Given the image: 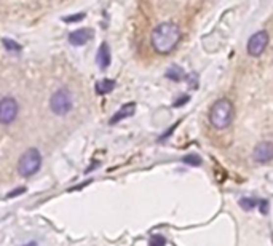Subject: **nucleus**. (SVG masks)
Returning a JSON list of instances; mask_svg holds the SVG:
<instances>
[{"label": "nucleus", "mask_w": 273, "mask_h": 246, "mask_svg": "<svg viewBox=\"0 0 273 246\" xmlns=\"http://www.w3.org/2000/svg\"><path fill=\"white\" fill-rule=\"evenodd\" d=\"M113 88H115V82L110 80V79L99 80L96 83V93L98 94H107V93H110Z\"/></svg>", "instance_id": "obj_11"}, {"label": "nucleus", "mask_w": 273, "mask_h": 246, "mask_svg": "<svg viewBox=\"0 0 273 246\" xmlns=\"http://www.w3.org/2000/svg\"><path fill=\"white\" fill-rule=\"evenodd\" d=\"M233 104L230 99H218L209 109V123L216 129H225L233 120Z\"/></svg>", "instance_id": "obj_2"}, {"label": "nucleus", "mask_w": 273, "mask_h": 246, "mask_svg": "<svg viewBox=\"0 0 273 246\" xmlns=\"http://www.w3.org/2000/svg\"><path fill=\"white\" fill-rule=\"evenodd\" d=\"M3 45H5V48H7L8 51H20L21 50V45L20 43H16L13 40H8V38H3Z\"/></svg>", "instance_id": "obj_15"}, {"label": "nucleus", "mask_w": 273, "mask_h": 246, "mask_svg": "<svg viewBox=\"0 0 273 246\" xmlns=\"http://www.w3.org/2000/svg\"><path fill=\"white\" fill-rule=\"evenodd\" d=\"M166 77L168 79H171L173 82H181L182 79H186V74H184V69L176 66V64H173L171 67H168L166 70Z\"/></svg>", "instance_id": "obj_12"}, {"label": "nucleus", "mask_w": 273, "mask_h": 246, "mask_svg": "<svg viewBox=\"0 0 273 246\" xmlns=\"http://www.w3.org/2000/svg\"><path fill=\"white\" fill-rule=\"evenodd\" d=\"M189 99H190L189 96H181V99H179V101H176V102H174V106H176V107H179V106H182V104H186V102H189Z\"/></svg>", "instance_id": "obj_20"}, {"label": "nucleus", "mask_w": 273, "mask_h": 246, "mask_svg": "<svg viewBox=\"0 0 273 246\" xmlns=\"http://www.w3.org/2000/svg\"><path fill=\"white\" fill-rule=\"evenodd\" d=\"M269 200H260L259 202V211L262 213V215H269Z\"/></svg>", "instance_id": "obj_17"}, {"label": "nucleus", "mask_w": 273, "mask_h": 246, "mask_svg": "<svg viewBox=\"0 0 273 246\" xmlns=\"http://www.w3.org/2000/svg\"><path fill=\"white\" fill-rule=\"evenodd\" d=\"M50 109L56 115H67L72 111V94L69 90L61 88L55 92L50 99Z\"/></svg>", "instance_id": "obj_4"}, {"label": "nucleus", "mask_w": 273, "mask_h": 246, "mask_svg": "<svg viewBox=\"0 0 273 246\" xmlns=\"http://www.w3.org/2000/svg\"><path fill=\"white\" fill-rule=\"evenodd\" d=\"M83 18H85L83 13H79V15H75V16H67V18H64V21H66V23H74V21H79V19H83Z\"/></svg>", "instance_id": "obj_18"}, {"label": "nucleus", "mask_w": 273, "mask_h": 246, "mask_svg": "<svg viewBox=\"0 0 273 246\" xmlns=\"http://www.w3.org/2000/svg\"><path fill=\"white\" fill-rule=\"evenodd\" d=\"M110 60H112V56H110V48H109V45H107L106 42L101 45L99 50H98V55H96V62H98V66L101 69H107L110 66Z\"/></svg>", "instance_id": "obj_9"}, {"label": "nucleus", "mask_w": 273, "mask_h": 246, "mask_svg": "<svg viewBox=\"0 0 273 246\" xmlns=\"http://www.w3.org/2000/svg\"><path fill=\"white\" fill-rule=\"evenodd\" d=\"M269 42H270V35L267 31H257L256 34H252L249 37V40H247L246 45V50H247V55L257 58L260 56L265 51V48L269 47Z\"/></svg>", "instance_id": "obj_5"}, {"label": "nucleus", "mask_w": 273, "mask_h": 246, "mask_svg": "<svg viewBox=\"0 0 273 246\" xmlns=\"http://www.w3.org/2000/svg\"><path fill=\"white\" fill-rule=\"evenodd\" d=\"M184 163H187V165H192V166H200L201 165V158L198 157V155H195V154H190V155H186V157L182 158Z\"/></svg>", "instance_id": "obj_13"}, {"label": "nucleus", "mask_w": 273, "mask_h": 246, "mask_svg": "<svg viewBox=\"0 0 273 246\" xmlns=\"http://www.w3.org/2000/svg\"><path fill=\"white\" fill-rule=\"evenodd\" d=\"M252 160L257 161V163H269L270 160H273V142H259L252 151Z\"/></svg>", "instance_id": "obj_7"}, {"label": "nucleus", "mask_w": 273, "mask_h": 246, "mask_svg": "<svg viewBox=\"0 0 273 246\" xmlns=\"http://www.w3.org/2000/svg\"><path fill=\"white\" fill-rule=\"evenodd\" d=\"M24 192H26V187H20V189H16V190H13V192L7 193V198H13V197H16V195H20V193H24Z\"/></svg>", "instance_id": "obj_19"}, {"label": "nucleus", "mask_w": 273, "mask_h": 246, "mask_svg": "<svg viewBox=\"0 0 273 246\" xmlns=\"http://www.w3.org/2000/svg\"><path fill=\"white\" fill-rule=\"evenodd\" d=\"M26 246H37V243H34V242H32V243H27Z\"/></svg>", "instance_id": "obj_21"}, {"label": "nucleus", "mask_w": 273, "mask_h": 246, "mask_svg": "<svg viewBox=\"0 0 273 246\" xmlns=\"http://www.w3.org/2000/svg\"><path fill=\"white\" fill-rule=\"evenodd\" d=\"M164 245H166V240L162 235H154L149 240V246H164Z\"/></svg>", "instance_id": "obj_16"}, {"label": "nucleus", "mask_w": 273, "mask_h": 246, "mask_svg": "<svg viewBox=\"0 0 273 246\" xmlns=\"http://www.w3.org/2000/svg\"><path fill=\"white\" fill-rule=\"evenodd\" d=\"M91 37H93L91 29H77L69 34V43L74 45V47H82V45H85Z\"/></svg>", "instance_id": "obj_8"}, {"label": "nucleus", "mask_w": 273, "mask_h": 246, "mask_svg": "<svg viewBox=\"0 0 273 246\" xmlns=\"http://www.w3.org/2000/svg\"><path fill=\"white\" fill-rule=\"evenodd\" d=\"M240 206H241V208H243L245 211H251L252 208H254V206H256V200H254V198H241L240 200Z\"/></svg>", "instance_id": "obj_14"}, {"label": "nucleus", "mask_w": 273, "mask_h": 246, "mask_svg": "<svg viewBox=\"0 0 273 246\" xmlns=\"http://www.w3.org/2000/svg\"><path fill=\"white\" fill-rule=\"evenodd\" d=\"M135 109H136L135 102H128V104L122 106V107H120V111L110 119L109 123H110V125H115V123H118V122H122V120H125V119L131 117V115L135 114Z\"/></svg>", "instance_id": "obj_10"}, {"label": "nucleus", "mask_w": 273, "mask_h": 246, "mask_svg": "<svg viewBox=\"0 0 273 246\" xmlns=\"http://www.w3.org/2000/svg\"><path fill=\"white\" fill-rule=\"evenodd\" d=\"M40 165H42L40 151L35 147H30L21 155L20 161H18V173H20L23 178H29L40 170Z\"/></svg>", "instance_id": "obj_3"}, {"label": "nucleus", "mask_w": 273, "mask_h": 246, "mask_svg": "<svg viewBox=\"0 0 273 246\" xmlns=\"http://www.w3.org/2000/svg\"><path fill=\"white\" fill-rule=\"evenodd\" d=\"M181 38H182V32L179 29V26L176 23L164 21V23H160L154 31H152L150 43H152V48H154L158 55H168L177 47Z\"/></svg>", "instance_id": "obj_1"}, {"label": "nucleus", "mask_w": 273, "mask_h": 246, "mask_svg": "<svg viewBox=\"0 0 273 246\" xmlns=\"http://www.w3.org/2000/svg\"><path fill=\"white\" fill-rule=\"evenodd\" d=\"M20 112V106L15 98H2L0 99V123L2 125H10L11 122H15Z\"/></svg>", "instance_id": "obj_6"}]
</instances>
